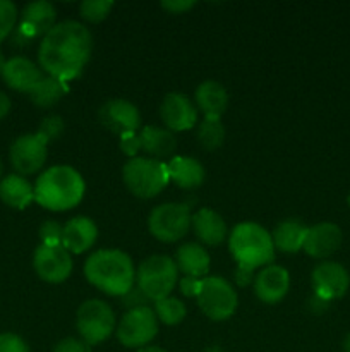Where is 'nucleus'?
<instances>
[{
	"label": "nucleus",
	"instance_id": "f8f14e48",
	"mask_svg": "<svg viewBox=\"0 0 350 352\" xmlns=\"http://www.w3.org/2000/svg\"><path fill=\"white\" fill-rule=\"evenodd\" d=\"M34 272L48 284H60L72 272L71 253L64 246H40L33 254Z\"/></svg>",
	"mask_w": 350,
	"mask_h": 352
},
{
	"label": "nucleus",
	"instance_id": "c9c22d12",
	"mask_svg": "<svg viewBox=\"0 0 350 352\" xmlns=\"http://www.w3.org/2000/svg\"><path fill=\"white\" fill-rule=\"evenodd\" d=\"M54 352H91V346H88L82 339L65 337L60 342H57V346L54 347Z\"/></svg>",
	"mask_w": 350,
	"mask_h": 352
},
{
	"label": "nucleus",
	"instance_id": "2f4dec72",
	"mask_svg": "<svg viewBox=\"0 0 350 352\" xmlns=\"http://www.w3.org/2000/svg\"><path fill=\"white\" fill-rule=\"evenodd\" d=\"M17 21V9L10 0H0V41L12 33Z\"/></svg>",
	"mask_w": 350,
	"mask_h": 352
},
{
	"label": "nucleus",
	"instance_id": "c85d7f7f",
	"mask_svg": "<svg viewBox=\"0 0 350 352\" xmlns=\"http://www.w3.org/2000/svg\"><path fill=\"white\" fill-rule=\"evenodd\" d=\"M198 143L201 144L205 150H216L223 144L225 141V126H223L222 119H215V117H205V119L199 122L198 133Z\"/></svg>",
	"mask_w": 350,
	"mask_h": 352
},
{
	"label": "nucleus",
	"instance_id": "bb28decb",
	"mask_svg": "<svg viewBox=\"0 0 350 352\" xmlns=\"http://www.w3.org/2000/svg\"><path fill=\"white\" fill-rule=\"evenodd\" d=\"M307 229L309 227L294 219L280 222L271 234L275 250H280L283 253H297L304 246Z\"/></svg>",
	"mask_w": 350,
	"mask_h": 352
},
{
	"label": "nucleus",
	"instance_id": "412c9836",
	"mask_svg": "<svg viewBox=\"0 0 350 352\" xmlns=\"http://www.w3.org/2000/svg\"><path fill=\"white\" fill-rule=\"evenodd\" d=\"M192 229H194L196 236L199 241H202L208 246H216L225 241L226 234V223L222 219V215L209 208H201L192 215Z\"/></svg>",
	"mask_w": 350,
	"mask_h": 352
},
{
	"label": "nucleus",
	"instance_id": "f257e3e1",
	"mask_svg": "<svg viewBox=\"0 0 350 352\" xmlns=\"http://www.w3.org/2000/svg\"><path fill=\"white\" fill-rule=\"evenodd\" d=\"M93 50V34L78 21H64L48 31L40 43V67L58 81L78 78Z\"/></svg>",
	"mask_w": 350,
	"mask_h": 352
},
{
	"label": "nucleus",
	"instance_id": "aec40b11",
	"mask_svg": "<svg viewBox=\"0 0 350 352\" xmlns=\"http://www.w3.org/2000/svg\"><path fill=\"white\" fill-rule=\"evenodd\" d=\"M2 78L9 88L16 89V91L30 93L40 82L43 74L38 69V65L31 62L30 58L12 57L5 62Z\"/></svg>",
	"mask_w": 350,
	"mask_h": 352
},
{
	"label": "nucleus",
	"instance_id": "37998d69",
	"mask_svg": "<svg viewBox=\"0 0 350 352\" xmlns=\"http://www.w3.org/2000/svg\"><path fill=\"white\" fill-rule=\"evenodd\" d=\"M10 110V98L3 91H0V119L5 117Z\"/></svg>",
	"mask_w": 350,
	"mask_h": 352
},
{
	"label": "nucleus",
	"instance_id": "cd10ccee",
	"mask_svg": "<svg viewBox=\"0 0 350 352\" xmlns=\"http://www.w3.org/2000/svg\"><path fill=\"white\" fill-rule=\"evenodd\" d=\"M65 91H67V86L64 85V81H58L51 76H43L40 82L30 91V98L36 107L48 109V107H54Z\"/></svg>",
	"mask_w": 350,
	"mask_h": 352
},
{
	"label": "nucleus",
	"instance_id": "f3484780",
	"mask_svg": "<svg viewBox=\"0 0 350 352\" xmlns=\"http://www.w3.org/2000/svg\"><path fill=\"white\" fill-rule=\"evenodd\" d=\"M342 229H340L336 223L321 222L309 227L302 250H304L309 256L323 260V258H328L331 256L333 253H336L338 248L342 246Z\"/></svg>",
	"mask_w": 350,
	"mask_h": 352
},
{
	"label": "nucleus",
	"instance_id": "ea45409f",
	"mask_svg": "<svg viewBox=\"0 0 350 352\" xmlns=\"http://www.w3.org/2000/svg\"><path fill=\"white\" fill-rule=\"evenodd\" d=\"M160 6L163 7L165 10H168V12L180 14V12H185V10L192 9V7L196 6V2L194 0H163Z\"/></svg>",
	"mask_w": 350,
	"mask_h": 352
},
{
	"label": "nucleus",
	"instance_id": "0eeeda50",
	"mask_svg": "<svg viewBox=\"0 0 350 352\" xmlns=\"http://www.w3.org/2000/svg\"><path fill=\"white\" fill-rule=\"evenodd\" d=\"M75 329L88 346H96L108 339L115 330V315L105 301L88 299L79 306Z\"/></svg>",
	"mask_w": 350,
	"mask_h": 352
},
{
	"label": "nucleus",
	"instance_id": "6e6552de",
	"mask_svg": "<svg viewBox=\"0 0 350 352\" xmlns=\"http://www.w3.org/2000/svg\"><path fill=\"white\" fill-rule=\"evenodd\" d=\"M198 305L201 311L215 322L229 320L237 309V292L222 277H205L201 280L198 294Z\"/></svg>",
	"mask_w": 350,
	"mask_h": 352
},
{
	"label": "nucleus",
	"instance_id": "e433bc0d",
	"mask_svg": "<svg viewBox=\"0 0 350 352\" xmlns=\"http://www.w3.org/2000/svg\"><path fill=\"white\" fill-rule=\"evenodd\" d=\"M148 301H150V299L143 294V291H141L137 285L122 296V305L129 309L144 308V306H148Z\"/></svg>",
	"mask_w": 350,
	"mask_h": 352
},
{
	"label": "nucleus",
	"instance_id": "423d86ee",
	"mask_svg": "<svg viewBox=\"0 0 350 352\" xmlns=\"http://www.w3.org/2000/svg\"><path fill=\"white\" fill-rule=\"evenodd\" d=\"M178 280V270L175 260L165 254H153L141 261L136 272V284L150 301H161L170 298Z\"/></svg>",
	"mask_w": 350,
	"mask_h": 352
},
{
	"label": "nucleus",
	"instance_id": "49530a36",
	"mask_svg": "<svg viewBox=\"0 0 350 352\" xmlns=\"http://www.w3.org/2000/svg\"><path fill=\"white\" fill-rule=\"evenodd\" d=\"M5 58H3V54H2V50H0V76H2V72H3V67H5Z\"/></svg>",
	"mask_w": 350,
	"mask_h": 352
},
{
	"label": "nucleus",
	"instance_id": "5701e85b",
	"mask_svg": "<svg viewBox=\"0 0 350 352\" xmlns=\"http://www.w3.org/2000/svg\"><path fill=\"white\" fill-rule=\"evenodd\" d=\"M175 265L185 277L205 278L209 272V254L201 244L187 243L175 253Z\"/></svg>",
	"mask_w": 350,
	"mask_h": 352
},
{
	"label": "nucleus",
	"instance_id": "09e8293b",
	"mask_svg": "<svg viewBox=\"0 0 350 352\" xmlns=\"http://www.w3.org/2000/svg\"><path fill=\"white\" fill-rule=\"evenodd\" d=\"M2 174H3V165H2V160H0V181H2Z\"/></svg>",
	"mask_w": 350,
	"mask_h": 352
},
{
	"label": "nucleus",
	"instance_id": "4468645a",
	"mask_svg": "<svg viewBox=\"0 0 350 352\" xmlns=\"http://www.w3.org/2000/svg\"><path fill=\"white\" fill-rule=\"evenodd\" d=\"M312 285H314V294L333 301L349 291L350 275L343 265L336 261H323L312 270Z\"/></svg>",
	"mask_w": 350,
	"mask_h": 352
},
{
	"label": "nucleus",
	"instance_id": "c756f323",
	"mask_svg": "<svg viewBox=\"0 0 350 352\" xmlns=\"http://www.w3.org/2000/svg\"><path fill=\"white\" fill-rule=\"evenodd\" d=\"M154 315L165 325H177L187 315V308L177 298H165L154 302Z\"/></svg>",
	"mask_w": 350,
	"mask_h": 352
},
{
	"label": "nucleus",
	"instance_id": "2eb2a0df",
	"mask_svg": "<svg viewBox=\"0 0 350 352\" xmlns=\"http://www.w3.org/2000/svg\"><path fill=\"white\" fill-rule=\"evenodd\" d=\"M57 10L47 0H34L23 9L19 17V36L30 41L33 38L45 36L55 26Z\"/></svg>",
	"mask_w": 350,
	"mask_h": 352
},
{
	"label": "nucleus",
	"instance_id": "a19ab883",
	"mask_svg": "<svg viewBox=\"0 0 350 352\" xmlns=\"http://www.w3.org/2000/svg\"><path fill=\"white\" fill-rule=\"evenodd\" d=\"M254 278H256L254 270H250V268H246V267H237L235 282L239 287H247V285L254 284Z\"/></svg>",
	"mask_w": 350,
	"mask_h": 352
},
{
	"label": "nucleus",
	"instance_id": "473e14b6",
	"mask_svg": "<svg viewBox=\"0 0 350 352\" xmlns=\"http://www.w3.org/2000/svg\"><path fill=\"white\" fill-rule=\"evenodd\" d=\"M64 129H65V124L60 116H47L43 120H41L36 133L50 143V141L58 140V138L62 136V133H64Z\"/></svg>",
	"mask_w": 350,
	"mask_h": 352
},
{
	"label": "nucleus",
	"instance_id": "de8ad7c7",
	"mask_svg": "<svg viewBox=\"0 0 350 352\" xmlns=\"http://www.w3.org/2000/svg\"><path fill=\"white\" fill-rule=\"evenodd\" d=\"M205 352H223V351H222V347L211 346V347H208V349H206Z\"/></svg>",
	"mask_w": 350,
	"mask_h": 352
},
{
	"label": "nucleus",
	"instance_id": "9d476101",
	"mask_svg": "<svg viewBox=\"0 0 350 352\" xmlns=\"http://www.w3.org/2000/svg\"><path fill=\"white\" fill-rule=\"evenodd\" d=\"M158 333V318L148 306L129 309L117 327V339L124 347L141 349L146 347Z\"/></svg>",
	"mask_w": 350,
	"mask_h": 352
},
{
	"label": "nucleus",
	"instance_id": "20e7f679",
	"mask_svg": "<svg viewBox=\"0 0 350 352\" xmlns=\"http://www.w3.org/2000/svg\"><path fill=\"white\" fill-rule=\"evenodd\" d=\"M229 248L237 265L250 268V270L268 265L275 258L271 234L264 227L253 222H244L233 227Z\"/></svg>",
	"mask_w": 350,
	"mask_h": 352
},
{
	"label": "nucleus",
	"instance_id": "6ab92c4d",
	"mask_svg": "<svg viewBox=\"0 0 350 352\" xmlns=\"http://www.w3.org/2000/svg\"><path fill=\"white\" fill-rule=\"evenodd\" d=\"M98 237V227L88 217H74L64 226V237H62V246L69 253H84Z\"/></svg>",
	"mask_w": 350,
	"mask_h": 352
},
{
	"label": "nucleus",
	"instance_id": "393cba45",
	"mask_svg": "<svg viewBox=\"0 0 350 352\" xmlns=\"http://www.w3.org/2000/svg\"><path fill=\"white\" fill-rule=\"evenodd\" d=\"M168 177L182 189H196L205 182V167L191 157H174L167 164Z\"/></svg>",
	"mask_w": 350,
	"mask_h": 352
},
{
	"label": "nucleus",
	"instance_id": "7ed1b4c3",
	"mask_svg": "<svg viewBox=\"0 0 350 352\" xmlns=\"http://www.w3.org/2000/svg\"><path fill=\"white\" fill-rule=\"evenodd\" d=\"M84 191V179L75 168L54 165L34 182V201L51 212H65L79 205Z\"/></svg>",
	"mask_w": 350,
	"mask_h": 352
},
{
	"label": "nucleus",
	"instance_id": "ddd939ff",
	"mask_svg": "<svg viewBox=\"0 0 350 352\" xmlns=\"http://www.w3.org/2000/svg\"><path fill=\"white\" fill-rule=\"evenodd\" d=\"M98 119L103 127L112 133L122 134L136 133L141 126V113L134 103L122 98H113L103 103L98 110Z\"/></svg>",
	"mask_w": 350,
	"mask_h": 352
},
{
	"label": "nucleus",
	"instance_id": "a211bd4d",
	"mask_svg": "<svg viewBox=\"0 0 350 352\" xmlns=\"http://www.w3.org/2000/svg\"><path fill=\"white\" fill-rule=\"evenodd\" d=\"M254 294L266 305H277L287 296L290 287L288 272L280 265H270L254 278Z\"/></svg>",
	"mask_w": 350,
	"mask_h": 352
},
{
	"label": "nucleus",
	"instance_id": "b1692460",
	"mask_svg": "<svg viewBox=\"0 0 350 352\" xmlns=\"http://www.w3.org/2000/svg\"><path fill=\"white\" fill-rule=\"evenodd\" d=\"M141 150L150 155L153 160H163V158L172 157L177 150V140L174 133L161 127L146 126L139 133Z\"/></svg>",
	"mask_w": 350,
	"mask_h": 352
},
{
	"label": "nucleus",
	"instance_id": "1a4fd4ad",
	"mask_svg": "<svg viewBox=\"0 0 350 352\" xmlns=\"http://www.w3.org/2000/svg\"><path fill=\"white\" fill-rule=\"evenodd\" d=\"M192 223L191 210L184 203H163L151 212L148 227L161 243H175L189 232Z\"/></svg>",
	"mask_w": 350,
	"mask_h": 352
},
{
	"label": "nucleus",
	"instance_id": "72a5a7b5",
	"mask_svg": "<svg viewBox=\"0 0 350 352\" xmlns=\"http://www.w3.org/2000/svg\"><path fill=\"white\" fill-rule=\"evenodd\" d=\"M40 239L45 246H62V237H64V226H60L55 220H47L40 227Z\"/></svg>",
	"mask_w": 350,
	"mask_h": 352
},
{
	"label": "nucleus",
	"instance_id": "f704fd0d",
	"mask_svg": "<svg viewBox=\"0 0 350 352\" xmlns=\"http://www.w3.org/2000/svg\"><path fill=\"white\" fill-rule=\"evenodd\" d=\"M0 352H30V347L16 333H0Z\"/></svg>",
	"mask_w": 350,
	"mask_h": 352
},
{
	"label": "nucleus",
	"instance_id": "a18cd8bd",
	"mask_svg": "<svg viewBox=\"0 0 350 352\" xmlns=\"http://www.w3.org/2000/svg\"><path fill=\"white\" fill-rule=\"evenodd\" d=\"M343 352H350V333L343 340Z\"/></svg>",
	"mask_w": 350,
	"mask_h": 352
},
{
	"label": "nucleus",
	"instance_id": "79ce46f5",
	"mask_svg": "<svg viewBox=\"0 0 350 352\" xmlns=\"http://www.w3.org/2000/svg\"><path fill=\"white\" fill-rule=\"evenodd\" d=\"M329 302H331V301H328V299H325V298H321V296L314 294L311 299H309V308H311L314 313H323L325 309H328Z\"/></svg>",
	"mask_w": 350,
	"mask_h": 352
},
{
	"label": "nucleus",
	"instance_id": "39448f33",
	"mask_svg": "<svg viewBox=\"0 0 350 352\" xmlns=\"http://www.w3.org/2000/svg\"><path fill=\"white\" fill-rule=\"evenodd\" d=\"M122 177L126 188L143 199L158 196L170 182L167 165L160 160L143 157L129 158L122 168Z\"/></svg>",
	"mask_w": 350,
	"mask_h": 352
},
{
	"label": "nucleus",
	"instance_id": "58836bf2",
	"mask_svg": "<svg viewBox=\"0 0 350 352\" xmlns=\"http://www.w3.org/2000/svg\"><path fill=\"white\" fill-rule=\"evenodd\" d=\"M202 278H192V277H184L180 282H178V287H180V292L185 296V298H198L199 287H201Z\"/></svg>",
	"mask_w": 350,
	"mask_h": 352
},
{
	"label": "nucleus",
	"instance_id": "a878e982",
	"mask_svg": "<svg viewBox=\"0 0 350 352\" xmlns=\"http://www.w3.org/2000/svg\"><path fill=\"white\" fill-rule=\"evenodd\" d=\"M0 199L10 208L24 210L34 199V188L23 175H5L0 181Z\"/></svg>",
	"mask_w": 350,
	"mask_h": 352
},
{
	"label": "nucleus",
	"instance_id": "9b49d317",
	"mask_svg": "<svg viewBox=\"0 0 350 352\" xmlns=\"http://www.w3.org/2000/svg\"><path fill=\"white\" fill-rule=\"evenodd\" d=\"M48 141L40 134H23L10 146V164L19 175L36 174L47 162Z\"/></svg>",
	"mask_w": 350,
	"mask_h": 352
},
{
	"label": "nucleus",
	"instance_id": "7c9ffc66",
	"mask_svg": "<svg viewBox=\"0 0 350 352\" xmlns=\"http://www.w3.org/2000/svg\"><path fill=\"white\" fill-rule=\"evenodd\" d=\"M112 7V0H84L79 6V12H81L82 19L89 21V23H102L110 14Z\"/></svg>",
	"mask_w": 350,
	"mask_h": 352
},
{
	"label": "nucleus",
	"instance_id": "4c0bfd02",
	"mask_svg": "<svg viewBox=\"0 0 350 352\" xmlns=\"http://www.w3.org/2000/svg\"><path fill=\"white\" fill-rule=\"evenodd\" d=\"M120 150L124 151L126 155H129L130 158L136 157L137 151L141 150V140L139 134L136 133H126L120 136Z\"/></svg>",
	"mask_w": 350,
	"mask_h": 352
},
{
	"label": "nucleus",
	"instance_id": "8fccbe9b",
	"mask_svg": "<svg viewBox=\"0 0 350 352\" xmlns=\"http://www.w3.org/2000/svg\"><path fill=\"white\" fill-rule=\"evenodd\" d=\"M347 205H349V208H350V192H349V196H347Z\"/></svg>",
	"mask_w": 350,
	"mask_h": 352
},
{
	"label": "nucleus",
	"instance_id": "dca6fc26",
	"mask_svg": "<svg viewBox=\"0 0 350 352\" xmlns=\"http://www.w3.org/2000/svg\"><path fill=\"white\" fill-rule=\"evenodd\" d=\"M160 117L168 131H187L198 124V109L184 93H168L160 105Z\"/></svg>",
	"mask_w": 350,
	"mask_h": 352
},
{
	"label": "nucleus",
	"instance_id": "4be33fe9",
	"mask_svg": "<svg viewBox=\"0 0 350 352\" xmlns=\"http://www.w3.org/2000/svg\"><path fill=\"white\" fill-rule=\"evenodd\" d=\"M196 105L198 109L205 113V117H215V119H222L223 112L229 105V93H226L225 86L220 85L218 81H202L201 85L196 88Z\"/></svg>",
	"mask_w": 350,
	"mask_h": 352
},
{
	"label": "nucleus",
	"instance_id": "c03bdc74",
	"mask_svg": "<svg viewBox=\"0 0 350 352\" xmlns=\"http://www.w3.org/2000/svg\"><path fill=\"white\" fill-rule=\"evenodd\" d=\"M137 352H167V351H163L161 347H156V346H146L137 349Z\"/></svg>",
	"mask_w": 350,
	"mask_h": 352
},
{
	"label": "nucleus",
	"instance_id": "f03ea898",
	"mask_svg": "<svg viewBox=\"0 0 350 352\" xmlns=\"http://www.w3.org/2000/svg\"><path fill=\"white\" fill-rule=\"evenodd\" d=\"M84 275L89 284L113 298H122L136 282L132 260L119 250L95 251L86 260Z\"/></svg>",
	"mask_w": 350,
	"mask_h": 352
}]
</instances>
